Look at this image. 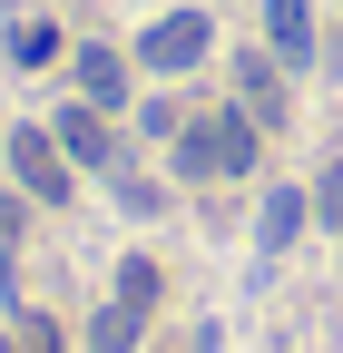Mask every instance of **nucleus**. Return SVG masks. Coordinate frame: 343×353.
I'll return each instance as SVG.
<instances>
[{
    "mask_svg": "<svg viewBox=\"0 0 343 353\" xmlns=\"http://www.w3.org/2000/svg\"><path fill=\"white\" fill-rule=\"evenodd\" d=\"M265 50L304 69V50H314V10H304V0H265Z\"/></svg>",
    "mask_w": 343,
    "mask_h": 353,
    "instance_id": "nucleus-6",
    "label": "nucleus"
},
{
    "mask_svg": "<svg viewBox=\"0 0 343 353\" xmlns=\"http://www.w3.org/2000/svg\"><path fill=\"white\" fill-rule=\"evenodd\" d=\"M138 334H147V304H108L89 324V353H138Z\"/></svg>",
    "mask_w": 343,
    "mask_h": 353,
    "instance_id": "nucleus-9",
    "label": "nucleus"
},
{
    "mask_svg": "<svg viewBox=\"0 0 343 353\" xmlns=\"http://www.w3.org/2000/svg\"><path fill=\"white\" fill-rule=\"evenodd\" d=\"M255 138H265V128H255L245 108L196 118L187 138H177V176H245V167H255Z\"/></svg>",
    "mask_w": 343,
    "mask_h": 353,
    "instance_id": "nucleus-1",
    "label": "nucleus"
},
{
    "mask_svg": "<svg viewBox=\"0 0 343 353\" xmlns=\"http://www.w3.org/2000/svg\"><path fill=\"white\" fill-rule=\"evenodd\" d=\"M50 138H59L79 167H118V157H108V108H89V99H69V108L50 118Z\"/></svg>",
    "mask_w": 343,
    "mask_h": 353,
    "instance_id": "nucleus-5",
    "label": "nucleus"
},
{
    "mask_svg": "<svg viewBox=\"0 0 343 353\" xmlns=\"http://www.w3.org/2000/svg\"><path fill=\"white\" fill-rule=\"evenodd\" d=\"M10 50H20V69H39V59H50V50H59V30H50V20H30V30L10 39Z\"/></svg>",
    "mask_w": 343,
    "mask_h": 353,
    "instance_id": "nucleus-11",
    "label": "nucleus"
},
{
    "mask_svg": "<svg viewBox=\"0 0 343 353\" xmlns=\"http://www.w3.org/2000/svg\"><path fill=\"white\" fill-rule=\"evenodd\" d=\"M196 59H216V20H206V10H177V20H157V30L138 39V69H147V79H177V69H196Z\"/></svg>",
    "mask_w": 343,
    "mask_h": 353,
    "instance_id": "nucleus-2",
    "label": "nucleus"
},
{
    "mask_svg": "<svg viewBox=\"0 0 343 353\" xmlns=\"http://www.w3.org/2000/svg\"><path fill=\"white\" fill-rule=\"evenodd\" d=\"M127 88H138V79H127L118 50H79V99H89V108H118Z\"/></svg>",
    "mask_w": 343,
    "mask_h": 353,
    "instance_id": "nucleus-8",
    "label": "nucleus"
},
{
    "mask_svg": "<svg viewBox=\"0 0 343 353\" xmlns=\"http://www.w3.org/2000/svg\"><path fill=\"white\" fill-rule=\"evenodd\" d=\"M304 216H314V196H304V187H265V216H255V245H294V236H304Z\"/></svg>",
    "mask_w": 343,
    "mask_h": 353,
    "instance_id": "nucleus-7",
    "label": "nucleus"
},
{
    "mask_svg": "<svg viewBox=\"0 0 343 353\" xmlns=\"http://www.w3.org/2000/svg\"><path fill=\"white\" fill-rule=\"evenodd\" d=\"M236 108H245L255 128H284V59H275V50H245V59H236Z\"/></svg>",
    "mask_w": 343,
    "mask_h": 353,
    "instance_id": "nucleus-4",
    "label": "nucleus"
},
{
    "mask_svg": "<svg viewBox=\"0 0 343 353\" xmlns=\"http://www.w3.org/2000/svg\"><path fill=\"white\" fill-rule=\"evenodd\" d=\"M118 304H157V265H147V255L118 265Z\"/></svg>",
    "mask_w": 343,
    "mask_h": 353,
    "instance_id": "nucleus-10",
    "label": "nucleus"
},
{
    "mask_svg": "<svg viewBox=\"0 0 343 353\" xmlns=\"http://www.w3.org/2000/svg\"><path fill=\"white\" fill-rule=\"evenodd\" d=\"M314 206L333 216V236H343V167H324V187H314Z\"/></svg>",
    "mask_w": 343,
    "mask_h": 353,
    "instance_id": "nucleus-12",
    "label": "nucleus"
},
{
    "mask_svg": "<svg viewBox=\"0 0 343 353\" xmlns=\"http://www.w3.org/2000/svg\"><path fill=\"white\" fill-rule=\"evenodd\" d=\"M69 148L50 138V128H10V167H20V187L39 196V206H69V167H59Z\"/></svg>",
    "mask_w": 343,
    "mask_h": 353,
    "instance_id": "nucleus-3",
    "label": "nucleus"
}]
</instances>
